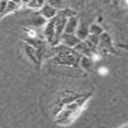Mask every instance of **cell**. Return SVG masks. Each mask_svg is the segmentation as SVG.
Masks as SVG:
<instances>
[{
    "instance_id": "obj_1",
    "label": "cell",
    "mask_w": 128,
    "mask_h": 128,
    "mask_svg": "<svg viewBox=\"0 0 128 128\" xmlns=\"http://www.w3.org/2000/svg\"><path fill=\"white\" fill-rule=\"evenodd\" d=\"M90 97H91V94H84V96H80L79 98H76L75 101L64 105L59 110V113H57L56 123L60 124V126H70L79 116V113L84 109V106H86L87 101L90 100Z\"/></svg>"
},
{
    "instance_id": "obj_2",
    "label": "cell",
    "mask_w": 128,
    "mask_h": 128,
    "mask_svg": "<svg viewBox=\"0 0 128 128\" xmlns=\"http://www.w3.org/2000/svg\"><path fill=\"white\" fill-rule=\"evenodd\" d=\"M79 42H80V40H79L75 34H62L59 44H62V45H64V46H67V48L74 49Z\"/></svg>"
},
{
    "instance_id": "obj_3",
    "label": "cell",
    "mask_w": 128,
    "mask_h": 128,
    "mask_svg": "<svg viewBox=\"0 0 128 128\" xmlns=\"http://www.w3.org/2000/svg\"><path fill=\"white\" fill-rule=\"evenodd\" d=\"M38 14L41 15L45 20H49V19H53V18L57 15V10H56V8H53V7H50L49 4L45 3V4L38 10Z\"/></svg>"
},
{
    "instance_id": "obj_4",
    "label": "cell",
    "mask_w": 128,
    "mask_h": 128,
    "mask_svg": "<svg viewBox=\"0 0 128 128\" xmlns=\"http://www.w3.org/2000/svg\"><path fill=\"white\" fill-rule=\"evenodd\" d=\"M79 20H80V19L78 18V15H76V16L68 18L67 22H66V26H64L63 34H75V30H76V27L79 25Z\"/></svg>"
},
{
    "instance_id": "obj_5",
    "label": "cell",
    "mask_w": 128,
    "mask_h": 128,
    "mask_svg": "<svg viewBox=\"0 0 128 128\" xmlns=\"http://www.w3.org/2000/svg\"><path fill=\"white\" fill-rule=\"evenodd\" d=\"M113 46V41H112L110 36L108 33L104 32L101 36H100V44H98V50L102 49V50H108V49H112Z\"/></svg>"
},
{
    "instance_id": "obj_6",
    "label": "cell",
    "mask_w": 128,
    "mask_h": 128,
    "mask_svg": "<svg viewBox=\"0 0 128 128\" xmlns=\"http://www.w3.org/2000/svg\"><path fill=\"white\" fill-rule=\"evenodd\" d=\"M75 36L80 40V41H84L87 37H89V25H87L86 22H83V20H79V25L76 27V30H75Z\"/></svg>"
},
{
    "instance_id": "obj_7",
    "label": "cell",
    "mask_w": 128,
    "mask_h": 128,
    "mask_svg": "<svg viewBox=\"0 0 128 128\" xmlns=\"http://www.w3.org/2000/svg\"><path fill=\"white\" fill-rule=\"evenodd\" d=\"M74 50L76 52V53H79L80 56H86V57H91L93 53H94V52L90 49L89 45L86 44V41H80L76 46L74 48Z\"/></svg>"
},
{
    "instance_id": "obj_8",
    "label": "cell",
    "mask_w": 128,
    "mask_h": 128,
    "mask_svg": "<svg viewBox=\"0 0 128 128\" xmlns=\"http://www.w3.org/2000/svg\"><path fill=\"white\" fill-rule=\"evenodd\" d=\"M80 97V94H78V93H64L62 94V96H59V102H60V106H63L64 105H67V104H70V102H72V101H75L76 98H79ZM60 108V109H62ZM59 109V110H60Z\"/></svg>"
},
{
    "instance_id": "obj_9",
    "label": "cell",
    "mask_w": 128,
    "mask_h": 128,
    "mask_svg": "<svg viewBox=\"0 0 128 128\" xmlns=\"http://www.w3.org/2000/svg\"><path fill=\"white\" fill-rule=\"evenodd\" d=\"M25 52H26V56L29 57L34 64H40L38 59H37V53H36V49L29 44H25Z\"/></svg>"
},
{
    "instance_id": "obj_10",
    "label": "cell",
    "mask_w": 128,
    "mask_h": 128,
    "mask_svg": "<svg viewBox=\"0 0 128 128\" xmlns=\"http://www.w3.org/2000/svg\"><path fill=\"white\" fill-rule=\"evenodd\" d=\"M78 67H80V68L83 70H90L91 67H93V60L90 59V57H86V56H80V59H79V63H78Z\"/></svg>"
},
{
    "instance_id": "obj_11",
    "label": "cell",
    "mask_w": 128,
    "mask_h": 128,
    "mask_svg": "<svg viewBox=\"0 0 128 128\" xmlns=\"http://www.w3.org/2000/svg\"><path fill=\"white\" fill-rule=\"evenodd\" d=\"M46 23V20L44 19V18L41 16L38 12L37 15H34V16H32V27H36V29H40V27H42Z\"/></svg>"
},
{
    "instance_id": "obj_12",
    "label": "cell",
    "mask_w": 128,
    "mask_h": 128,
    "mask_svg": "<svg viewBox=\"0 0 128 128\" xmlns=\"http://www.w3.org/2000/svg\"><path fill=\"white\" fill-rule=\"evenodd\" d=\"M104 33V29L101 25H98V23H93V25L89 26V34L91 36H97V37H100Z\"/></svg>"
},
{
    "instance_id": "obj_13",
    "label": "cell",
    "mask_w": 128,
    "mask_h": 128,
    "mask_svg": "<svg viewBox=\"0 0 128 128\" xmlns=\"http://www.w3.org/2000/svg\"><path fill=\"white\" fill-rule=\"evenodd\" d=\"M19 7L20 6L16 4V3H14V2H7V7H6V10H4L3 18L7 16V15H10V14H12V12H15L16 10H19Z\"/></svg>"
},
{
    "instance_id": "obj_14",
    "label": "cell",
    "mask_w": 128,
    "mask_h": 128,
    "mask_svg": "<svg viewBox=\"0 0 128 128\" xmlns=\"http://www.w3.org/2000/svg\"><path fill=\"white\" fill-rule=\"evenodd\" d=\"M46 4H49L50 7L56 8V10L59 11L60 7L63 6V0H46Z\"/></svg>"
},
{
    "instance_id": "obj_15",
    "label": "cell",
    "mask_w": 128,
    "mask_h": 128,
    "mask_svg": "<svg viewBox=\"0 0 128 128\" xmlns=\"http://www.w3.org/2000/svg\"><path fill=\"white\" fill-rule=\"evenodd\" d=\"M98 74L100 75H108V68H106V67H101V68H98Z\"/></svg>"
},
{
    "instance_id": "obj_16",
    "label": "cell",
    "mask_w": 128,
    "mask_h": 128,
    "mask_svg": "<svg viewBox=\"0 0 128 128\" xmlns=\"http://www.w3.org/2000/svg\"><path fill=\"white\" fill-rule=\"evenodd\" d=\"M121 128H127V124H124V126H123V127H121Z\"/></svg>"
}]
</instances>
